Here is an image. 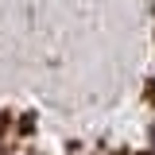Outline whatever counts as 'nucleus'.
<instances>
[{"mask_svg":"<svg viewBox=\"0 0 155 155\" xmlns=\"http://www.w3.org/2000/svg\"><path fill=\"white\" fill-rule=\"evenodd\" d=\"M151 140H155V128H151Z\"/></svg>","mask_w":155,"mask_h":155,"instance_id":"1","label":"nucleus"}]
</instances>
